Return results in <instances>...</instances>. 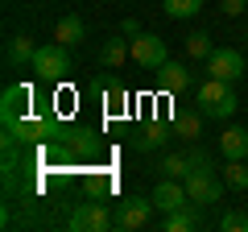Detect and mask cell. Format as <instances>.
<instances>
[{
  "instance_id": "ac0fdd59",
  "label": "cell",
  "mask_w": 248,
  "mask_h": 232,
  "mask_svg": "<svg viewBox=\"0 0 248 232\" xmlns=\"http://www.w3.org/2000/svg\"><path fill=\"white\" fill-rule=\"evenodd\" d=\"M33 54H37V46H33V37H29V33L9 37V50H4V58H9L13 66H21V63H33Z\"/></svg>"
},
{
  "instance_id": "5b68a950",
  "label": "cell",
  "mask_w": 248,
  "mask_h": 232,
  "mask_svg": "<svg viewBox=\"0 0 248 232\" xmlns=\"http://www.w3.org/2000/svg\"><path fill=\"white\" fill-rule=\"evenodd\" d=\"M153 212H157V203H153V199L128 195V199L120 203V212H116V228H124V232L149 228V224H153Z\"/></svg>"
},
{
  "instance_id": "5bb4252c",
  "label": "cell",
  "mask_w": 248,
  "mask_h": 232,
  "mask_svg": "<svg viewBox=\"0 0 248 232\" xmlns=\"http://www.w3.org/2000/svg\"><path fill=\"white\" fill-rule=\"evenodd\" d=\"M170 125H174V137H178V141H190V145H195L199 137H203V112H178Z\"/></svg>"
},
{
  "instance_id": "52a82bcc",
  "label": "cell",
  "mask_w": 248,
  "mask_h": 232,
  "mask_svg": "<svg viewBox=\"0 0 248 232\" xmlns=\"http://www.w3.org/2000/svg\"><path fill=\"white\" fill-rule=\"evenodd\" d=\"M207 75H211V79H228V83H236L240 75H244V54L232 50V46L211 50V58H207Z\"/></svg>"
},
{
  "instance_id": "6da1fadb",
  "label": "cell",
  "mask_w": 248,
  "mask_h": 232,
  "mask_svg": "<svg viewBox=\"0 0 248 232\" xmlns=\"http://www.w3.org/2000/svg\"><path fill=\"white\" fill-rule=\"evenodd\" d=\"M195 104H199V112L211 116V120H228V116L240 108V99H236V91H232L228 79H211V75H207V79L195 87Z\"/></svg>"
},
{
  "instance_id": "7402d4cb",
  "label": "cell",
  "mask_w": 248,
  "mask_h": 232,
  "mask_svg": "<svg viewBox=\"0 0 248 232\" xmlns=\"http://www.w3.org/2000/svg\"><path fill=\"white\" fill-rule=\"evenodd\" d=\"M104 104H108V112H120V108L128 104V87H124V83H116V79H108V87H104Z\"/></svg>"
},
{
  "instance_id": "9a60e30c",
  "label": "cell",
  "mask_w": 248,
  "mask_h": 232,
  "mask_svg": "<svg viewBox=\"0 0 248 232\" xmlns=\"http://www.w3.org/2000/svg\"><path fill=\"white\" fill-rule=\"evenodd\" d=\"M219 149H223V158H248V129L228 125L219 133Z\"/></svg>"
},
{
  "instance_id": "8992f818",
  "label": "cell",
  "mask_w": 248,
  "mask_h": 232,
  "mask_svg": "<svg viewBox=\"0 0 248 232\" xmlns=\"http://www.w3.org/2000/svg\"><path fill=\"white\" fill-rule=\"evenodd\" d=\"M71 228H75V232H104V228H116V215H108L104 203L87 199V203H75V212H71Z\"/></svg>"
},
{
  "instance_id": "44dd1931",
  "label": "cell",
  "mask_w": 248,
  "mask_h": 232,
  "mask_svg": "<svg viewBox=\"0 0 248 232\" xmlns=\"http://www.w3.org/2000/svg\"><path fill=\"white\" fill-rule=\"evenodd\" d=\"M161 228H166V232H190V228H195V215H190V207H178V212H166Z\"/></svg>"
},
{
  "instance_id": "4fadbf2b",
  "label": "cell",
  "mask_w": 248,
  "mask_h": 232,
  "mask_svg": "<svg viewBox=\"0 0 248 232\" xmlns=\"http://www.w3.org/2000/svg\"><path fill=\"white\" fill-rule=\"evenodd\" d=\"M83 37H87V25H83V17H75V13L58 17V25H54V42H62V46H79Z\"/></svg>"
},
{
  "instance_id": "7a4b0ae2",
  "label": "cell",
  "mask_w": 248,
  "mask_h": 232,
  "mask_svg": "<svg viewBox=\"0 0 248 232\" xmlns=\"http://www.w3.org/2000/svg\"><path fill=\"white\" fill-rule=\"evenodd\" d=\"M182 182H186V195H190V203H195V207L219 203V199H223V187H228V182H223L219 174L211 170V162H207V166H195Z\"/></svg>"
},
{
  "instance_id": "cb8c5ba5",
  "label": "cell",
  "mask_w": 248,
  "mask_h": 232,
  "mask_svg": "<svg viewBox=\"0 0 248 232\" xmlns=\"http://www.w3.org/2000/svg\"><path fill=\"white\" fill-rule=\"evenodd\" d=\"M219 9H223V17H240V13L248 9V0H223Z\"/></svg>"
},
{
  "instance_id": "277c9868",
  "label": "cell",
  "mask_w": 248,
  "mask_h": 232,
  "mask_svg": "<svg viewBox=\"0 0 248 232\" xmlns=\"http://www.w3.org/2000/svg\"><path fill=\"white\" fill-rule=\"evenodd\" d=\"M170 58V50H166V37H157V33H137L133 37V63L141 66V71H149V75H157V66Z\"/></svg>"
},
{
  "instance_id": "603a6c76",
  "label": "cell",
  "mask_w": 248,
  "mask_h": 232,
  "mask_svg": "<svg viewBox=\"0 0 248 232\" xmlns=\"http://www.w3.org/2000/svg\"><path fill=\"white\" fill-rule=\"evenodd\" d=\"M219 228L223 232H248V215H240V212H228L219 220Z\"/></svg>"
},
{
  "instance_id": "3957f363",
  "label": "cell",
  "mask_w": 248,
  "mask_h": 232,
  "mask_svg": "<svg viewBox=\"0 0 248 232\" xmlns=\"http://www.w3.org/2000/svg\"><path fill=\"white\" fill-rule=\"evenodd\" d=\"M71 46H62V42H50V46H37V54H33V71H37V79H46V83H62L66 75H71Z\"/></svg>"
},
{
  "instance_id": "8fae6325",
  "label": "cell",
  "mask_w": 248,
  "mask_h": 232,
  "mask_svg": "<svg viewBox=\"0 0 248 232\" xmlns=\"http://www.w3.org/2000/svg\"><path fill=\"white\" fill-rule=\"evenodd\" d=\"M157 87L166 91V96L186 91V87H190V66H186V63H174V58H166V63L157 66Z\"/></svg>"
},
{
  "instance_id": "9c48e42d",
  "label": "cell",
  "mask_w": 248,
  "mask_h": 232,
  "mask_svg": "<svg viewBox=\"0 0 248 232\" xmlns=\"http://www.w3.org/2000/svg\"><path fill=\"white\" fill-rule=\"evenodd\" d=\"M207 153H199V149H190V153H166V158L157 162V170H161V179H186L195 166H207Z\"/></svg>"
},
{
  "instance_id": "7c38bea8",
  "label": "cell",
  "mask_w": 248,
  "mask_h": 232,
  "mask_svg": "<svg viewBox=\"0 0 248 232\" xmlns=\"http://www.w3.org/2000/svg\"><path fill=\"white\" fill-rule=\"evenodd\" d=\"M124 58H133V42H124V33L120 37H108V42L99 46V66H108V71L124 66Z\"/></svg>"
},
{
  "instance_id": "30bf717a",
  "label": "cell",
  "mask_w": 248,
  "mask_h": 232,
  "mask_svg": "<svg viewBox=\"0 0 248 232\" xmlns=\"http://www.w3.org/2000/svg\"><path fill=\"white\" fill-rule=\"evenodd\" d=\"M170 141H174V125H166V120H149V125H141V129H137V137H133V145L141 153L161 149V145H170Z\"/></svg>"
},
{
  "instance_id": "ba28073f",
  "label": "cell",
  "mask_w": 248,
  "mask_h": 232,
  "mask_svg": "<svg viewBox=\"0 0 248 232\" xmlns=\"http://www.w3.org/2000/svg\"><path fill=\"white\" fill-rule=\"evenodd\" d=\"M153 203H157V212H178V207H190V195H186V182L182 179H161L157 187H153Z\"/></svg>"
},
{
  "instance_id": "d6986e66",
  "label": "cell",
  "mask_w": 248,
  "mask_h": 232,
  "mask_svg": "<svg viewBox=\"0 0 248 232\" xmlns=\"http://www.w3.org/2000/svg\"><path fill=\"white\" fill-rule=\"evenodd\" d=\"M161 9H166V17L174 21H190L203 13V0H161Z\"/></svg>"
},
{
  "instance_id": "e0dca14e",
  "label": "cell",
  "mask_w": 248,
  "mask_h": 232,
  "mask_svg": "<svg viewBox=\"0 0 248 232\" xmlns=\"http://www.w3.org/2000/svg\"><path fill=\"white\" fill-rule=\"evenodd\" d=\"M182 50H186V58H211V50H215V42H211V33L207 29H195V33H186L182 37Z\"/></svg>"
},
{
  "instance_id": "ffe728a7",
  "label": "cell",
  "mask_w": 248,
  "mask_h": 232,
  "mask_svg": "<svg viewBox=\"0 0 248 232\" xmlns=\"http://www.w3.org/2000/svg\"><path fill=\"white\" fill-rule=\"evenodd\" d=\"M223 182H228L232 191H248V162L244 158H228V166H223Z\"/></svg>"
},
{
  "instance_id": "2e32d148",
  "label": "cell",
  "mask_w": 248,
  "mask_h": 232,
  "mask_svg": "<svg viewBox=\"0 0 248 232\" xmlns=\"http://www.w3.org/2000/svg\"><path fill=\"white\" fill-rule=\"evenodd\" d=\"M29 99H33V91H29V87H9V91H4V104H0V112H4V125H13V120L25 112Z\"/></svg>"
},
{
  "instance_id": "d4e9b609",
  "label": "cell",
  "mask_w": 248,
  "mask_h": 232,
  "mask_svg": "<svg viewBox=\"0 0 248 232\" xmlns=\"http://www.w3.org/2000/svg\"><path fill=\"white\" fill-rule=\"evenodd\" d=\"M120 33H124V37H137V33H141V25H137V17H124Z\"/></svg>"
}]
</instances>
